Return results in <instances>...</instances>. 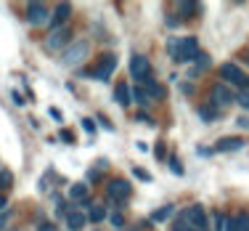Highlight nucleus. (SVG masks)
I'll list each match as a JSON object with an SVG mask.
<instances>
[{
    "label": "nucleus",
    "instance_id": "6ab92c4d",
    "mask_svg": "<svg viewBox=\"0 0 249 231\" xmlns=\"http://www.w3.org/2000/svg\"><path fill=\"white\" fill-rule=\"evenodd\" d=\"M88 183H72V189H69V197L72 199H88Z\"/></svg>",
    "mask_w": 249,
    "mask_h": 231
},
{
    "label": "nucleus",
    "instance_id": "7ed1b4c3",
    "mask_svg": "<svg viewBox=\"0 0 249 231\" xmlns=\"http://www.w3.org/2000/svg\"><path fill=\"white\" fill-rule=\"evenodd\" d=\"M69 45H72V29L69 27H58L45 38V48L53 51V53H64Z\"/></svg>",
    "mask_w": 249,
    "mask_h": 231
},
{
    "label": "nucleus",
    "instance_id": "4c0bfd02",
    "mask_svg": "<svg viewBox=\"0 0 249 231\" xmlns=\"http://www.w3.org/2000/svg\"><path fill=\"white\" fill-rule=\"evenodd\" d=\"M37 231H56V226H53V223H43V226H40Z\"/></svg>",
    "mask_w": 249,
    "mask_h": 231
},
{
    "label": "nucleus",
    "instance_id": "1a4fd4ad",
    "mask_svg": "<svg viewBox=\"0 0 249 231\" xmlns=\"http://www.w3.org/2000/svg\"><path fill=\"white\" fill-rule=\"evenodd\" d=\"M236 101L233 91H231V85H225V82H217V85H212V104L220 109V106H231Z\"/></svg>",
    "mask_w": 249,
    "mask_h": 231
},
{
    "label": "nucleus",
    "instance_id": "2f4dec72",
    "mask_svg": "<svg viewBox=\"0 0 249 231\" xmlns=\"http://www.w3.org/2000/svg\"><path fill=\"white\" fill-rule=\"evenodd\" d=\"M111 223H114V226H117V229H120V226H122V223H124V218L120 215V212H114V215H111Z\"/></svg>",
    "mask_w": 249,
    "mask_h": 231
},
{
    "label": "nucleus",
    "instance_id": "e433bc0d",
    "mask_svg": "<svg viewBox=\"0 0 249 231\" xmlns=\"http://www.w3.org/2000/svg\"><path fill=\"white\" fill-rule=\"evenodd\" d=\"M5 207H8V199H5V194H0V212H5Z\"/></svg>",
    "mask_w": 249,
    "mask_h": 231
},
{
    "label": "nucleus",
    "instance_id": "79ce46f5",
    "mask_svg": "<svg viewBox=\"0 0 249 231\" xmlns=\"http://www.w3.org/2000/svg\"><path fill=\"white\" fill-rule=\"evenodd\" d=\"M120 231H122V229H120Z\"/></svg>",
    "mask_w": 249,
    "mask_h": 231
},
{
    "label": "nucleus",
    "instance_id": "4468645a",
    "mask_svg": "<svg viewBox=\"0 0 249 231\" xmlns=\"http://www.w3.org/2000/svg\"><path fill=\"white\" fill-rule=\"evenodd\" d=\"M64 221H67V229L69 231H82V229L88 226V215L82 210H72L67 218H64Z\"/></svg>",
    "mask_w": 249,
    "mask_h": 231
},
{
    "label": "nucleus",
    "instance_id": "a878e982",
    "mask_svg": "<svg viewBox=\"0 0 249 231\" xmlns=\"http://www.w3.org/2000/svg\"><path fill=\"white\" fill-rule=\"evenodd\" d=\"M212 231H225V215L215 212V229H212Z\"/></svg>",
    "mask_w": 249,
    "mask_h": 231
},
{
    "label": "nucleus",
    "instance_id": "f8f14e48",
    "mask_svg": "<svg viewBox=\"0 0 249 231\" xmlns=\"http://www.w3.org/2000/svg\"><path fill=\"white\" fill-rule=\"evenodd\" d=\"M244 149V138H239V135H225L215 144V152H239Z\"/></svg>",
    "mask_w": 249,
    "mask_h": 231
},
{
    "label": "nucleus",
    "instance_id": "20e7f679",
    "mask_svg": "<svg viewBox=\"0 0 249 231\" xmlns=\"http://www.w3.org/2000/svg\"><path fill=\"white\" fill-rule=\"evenodd\" d=\"M199 40L196 38H183L180 40V45H178V56H175V61H180V64H194L199 58Z\"/></svg>",
    "mask_w": 249,
    "mask_h": 231
},
{
    "label": "nucleus",
    "instance_id": "aec40b11",
    "mask_svg": "<svg viewBox=\"0 0 249 231\" xmlns=\"http://www.w3.org/2000/svg\"><path fill=\"white\" fill-rule=\"evenodd\" d=\"M104 218H106V210H104V207H98V205H90V207H88V221L101 223Z\"/></svg>",
    "mask_w": 249,
    "mask_h": 231
},
{
    "label": "nucleus",
    "instance_id": "393cba45",
    "mask_svg": "<svg viewBox=\"0 0 249 231\" xmlns=\"http://www.w3.org/2000/svg\"><path fill=\"white\" fill-rule=\"evenodd\" d=\"M236 101H239L241 106H244V109L249 112V91H241L239 96H236Z\"/></svg>",
    "mask_w": 249,
    "mask_h": 231
},
{
    "label": "nucleus",
    "instance_id": "412c9836",
    "mask_svg": "<svg viewBox=\"0 0 249 231\" xmlns=\"http://www.w3.org/2000/svg\"><path fill=\"white\" fill-rule=\"evenodd\" d=\"M194 64H196V72H201V69H210L212 67V58L207 56V53H199V58Z\"/></svg>",
    "mask_w": 249,
    "mask_h": 231
},
{
    "label": "nucleus",
    "instance_id": "a19ab883",
    "mask_svg": "<svg viewBox=\"0 0 249 231\" xmlns=\"http://www.w3.org/2000/svg\"><path fill=\"white\" fill-rule=\"evenodd\" d=\"M247 61H249V53H247Z\"/></svg>",
    "mask_w": 249,
    "mask_h": 231
},
{
    "label": "nucleus",
    "instance_id": "9d476101",
    "mask_svg": "<svg viewBox=\"0 0 249 231\" xmlns=\"http://www.w3.org/2000/svg\"><path fill=\"white\" fill-rule=\"evenodd\" d=\"M220 77L225 82H231V85H247V77H244V72H241V67L239 64H223L220 67Z\"/></svg>",
    "mask_w": 249,
    "mask_h": 231
},
{
    "label": "nucleus",
    "instance_id": "f03ea898",
    "mask_svg": "<svg viewBox=\"0 0 249 231\" xmlns=\"http://www.w3.org/2000/svg\"><path fill=\"white\" fill-rule=\"evenodd\" d=\"M114 69H117V56H114V53H104V56L98 58V67L96 69H82L80 75L93 77V80H109V77L114 75Z\"/></svg>",
    "mask_w": 249,
    "mask_h": 231
},
{
    "label": "nucleus",
    "instance_id": "c756f323",
    "mask_svg": "<svg viewBox=\"0 0 249 231\" xmlns=\"http://www.w3.org/2000/svg\"><path fill=\"white\" fill-rule=\"evenodd\" d=\"M133 173H135V178H141V181H151V173H146V170H141V168H133Z\"/></svg>",
    "mask_w": 249,
    "mask_h": 231
},
{
    "label": "nucleus",
    "instance_id": "473e14b6",
    "mask_svg": "<svg viewBox=\"0 0 249 231\" xmlns=\"http://www.w3.org/2000/svg\"><path fill=\"white\" fill-rule=\"evenodd\" d=\"M5 223H8V210H5V212H0V231L5 229Z\"/></svg>",
    "mask_w": 249,
    "mask_h": 231
},
{
    "label": "nucleus",
    "instance_id": "c85d7f7f",
    "mask_svg": "<svg viewBox=\"0 0 249 231\" xmlns=\"http://www.w3.org/2000/svg\"><path fill=\"white\" fill-rule=\"evenodd\" d=\"M82 128H85V133H96V125H93V120H90V117H85V120H82Z\"/></svg>",
    "mask_w": 249,
    "mask_h": 231
},
{
    "label": "nucleus",
    "instance_id": "ea45409f",
    "mask_svg": "<svg viewBox=\"0 0 249 231\" xmlns=\"http://www.w3.org/2000/svg\"><path fill=\"white\" fill-rule=\"evenodd\" d=\"M247 91H249V80H247Z\"/></svg>",
    "mask_w": 249,
    "mask_h": 231
},
{
    "label": "nucleus",
    "instance_id": "c9c22d12",
    "mask_svg": "<svg viewBox=\"0 0 249 231\" xmlns=\"http://www.w3.org/2000/svg\"><path fill=\"white\" fill-rule=\"evenodd\" d=\"M236 122H239V128H247L249 130V117H239Z\"/></svg>",
    "mask_w": 249,
    "mask_h": 231
},
{
    "label": "nucleus",
    "instance_id": "f704fd0d",
    "mask_svg": "<svg viewBox=\"0 0 249 231\" xmlns=\"http://www.w3.org/2000/svg\"><path fill=\"white\" fill-rule=\"evenodd\" d=\"M51 117H53V120H58V122H61V112H58L56 106H51Z\"/></svg>",
    "mask_w": 249,
    "mask_h": 231
},
{
    "label": "nucleus",
    "instance_id": "dca6fc26",
    "mask_svg": "<svg viewBox=\"0 0 249 231\" xmlns=\"http://www.w3.org/2000/svg\"><path fill=\"white\" fill-rule=\"evenodd\" d=\"M114 101L120 106H130V104H133V91H130V85L120 82V85L114 88Z\"/></svg>",
    "mask_w": 249,
    "mask_h": 231
},
{
    "label": "nucleus",
    "instance_id": "cd10ccee",
    "mask_svg": "<svg viewBox=\"0 0 249 231\" xmlns=\"http://www.w3.org/2000/svg\"><path fill=\"white\" fill-rule=\"evenodd\" d=\"M170 170H173L175 175H183V168H180V162H178V157L170 159Z\"/></svg>",
    "mask_w": 249,
    "mask_h": 231
},
{
    "label": "nucleus",
    "instance_id": "2eb2a0df",
    "mask_svg": "<svg viewBox=\"0 0 249 231\" xmlns=\"http://www.w3.org/2000/svg\"><path fill=\"white\" fill-rule=\"evenodd\" d=\"M225 231H249V215L241 212V215L225 218Z\"/></svg>",
    "mask_w": 249,
    "mask_h": 231
},
{
    "label": "nucleus",
    "instance_id": "72a5a7b5",
    "mask_svg": "<svg viewBox=\"0 0 249 231\" xmlns=\"http://www.w3.org/2000/svg\"><path fill=\"white\" fill-rule=\"evenodd\" d=\"M14 104H16V106L24 104V98H21V93H19V91H14Z\"/></svg>",
    "mask_w": 249,
    "mask_h": 231
},
{
    "label": "nucleus",
    "instance_id": "0eeeda50",
    "mask_svg": "<svg viewBox=\"0 0 249 231\" xmlns=\"http://www.w3.org/2000/svg\"><path fill=\"white\" fill-rule=\"evenodd\" d=\"M130 75H133L135 80L143 82L146 77L151 75V64H149V58L141 56V53H133V56H130Z\"/></svg>",
    "mask_w": 249,
    "mask_h": 231
},
{
    "label": "nucleus",
    "instance_id": "5701e85b",
    "mask_svg": "<svg viewBox=\"0 0 249 231\" xmlns=\"http://www.w3.org/2000/svg\"><path fill=\"white\" fill-rule=\"evenodd\" d=\"M133 101H138V104H149V96H146L143 88H135V91H133Z\"/></svg>",
    "mask_w": 249,
    "mask_h": 231
},
{
    "label": "nucleus",
    "instance_id": "9b49d317",
    "mask_svg": "<svg viewBox=\"0 0 249 231\" xmlns=\"http://www.w3.org/2000/svg\"><path fill=\"white\" fill-rule=\"evenodd\" d=\"M69 16H72V3H58V5H56V14L51 16L53 29L67 27V19H69Z\"/></svg>",
    "mask_w": 249,
    "mask_h": 231
},
{
    "label": "nucleus",
    "instance_id": "4be33fe9",
    "mask_svg": "<svg viewBox=\"0 0 249 231\" xmlns=\"http://www.w3.org/2000/svg\"><path fill=\"white\" fill-rule=\"evenodd\" d=\"M11 183H14V175H11L8 170H0V192H3V189H8Z\"/></svg>",
    "mask_w": 249,
    "mask_h": 231
},
{
    "label": "nucleus",
    "instance_id": "a211bd4d",
    "mask_svg": "<svg viewBox=\"0 0 249 231\" xmlns=\"http://www.w3.org/2000/svg\"><path fill=\"white\" fill-rule=\"evenodd\" d=\"M173 215H175V207L173 205H164V207H159V210L151 212V221L162 223V221H167V218H173Z\"/></svg>",
    "mask_w": 249,
    "mask_h": 231
},
{
    "label": "nucleus",
    "instance_id": "7c9ffc66",
    "mask_svg": "<svg viewBox=\"0 0 249 231\" xmlns=\"http://www.w3.org/2000/svg\"><path fill=\"white\" fill-rule=\"evenodd\" d=\"M61 138L67 141V144H72V141H74V133H72V130H61Z\"/></svg>",
    "mask_w": 249,
    "mask_h": 231
},
{
    "label": "nucleus",
    "instance_id": "423d86ee",
    "mask_svg": "<svg viewBox=\"0 0 249 231\" xmlns=\"http://www.w3.org/2000/svg\"><path fill=\"white\" fill-rule=\"evenodd\" d=\"M183 218H186L188 229H194V231H207V210H204V205H191Z\"/></svg>",
    "mask_w": 249,
    "mask_h": 231
},
{
    "label": "nucleus",
    "instance_id": "f3484780",
    "mask_svg": "<svg viewBox=\"0 0 249 231\" xmlns=\"http://www.w3.org/2000/svg\"><path fill=\"white\" fill-rule=\"evenodd\" d=\"M199 117L204 122H212V120H217V117H220V109H217L215 104H204V106H199Z\"/></svg>",
    "mask_w": 249,
    "mask_h": 231
},
{
    "label": "nucleus",
    "instance_id": "b1692460",
    "mask_svg": "<svg viewBox=\"0 0 249 231\" xmlns=\"http://www.w3.org/2000/svg\"><path fill=\"white\" fill-rule=\"evenodd\" d=\"M180 11H183V14H196L199 5H196V3H186V0H183V3H180Z\"/></svg>",
    "mask_w": 249,
    "mask_h": 231
},
{
    "label": "nucleus",
    "instance_id": "ddd939ff",
    "mask_svg": "<svg viewBox=\"0 0 249 231\" xmlns=\"http://www.w3.org/2000/svg\"><path fill=\"white\" fill-rule=\"evenodd\" d=\"M146 91V96H149V101H162L164 98V88L159 85L157 80H151V77H146L143 80V85H141Z\"/></svg>",
    "mask_w": 249,
    "mask_h": 231
},
{
    "label": "nucleus",
    "instance_id": "58836bf2",
    "mask_svg": "<svg viewBox=\"0 0 249 231\" xmlns=\"http://www.w3.org/2000/svg\"><path fill=\"white\" fill-rule=\"evenodd\" d=\"M138 122H146V125H154V120H151V117H146V115H141V117H138Z\"/></svg>",
    "mask_w": 249,
    "mask_h": 231
},
{
    "label": "nucleus",
    "instance_id": "f257e3e1",
    "mask_svg": "<svg viewBox=\"0 0 249 231\" xmlns=\"http://www.w3.org/2000/svg\"><path fill=\"white\" fill-rule=\"evenodd\" d=\"M88 53H90V43H88V40H74V43L61 53V64L64 67H77V64H82L88 58Z\"/></svg>",
    "mask_w": 249,
    "mask_h": 231
},
{
    "label": "nucleus",
    "instance_id": "6e6552de",
    "mask_svg": "<svg viewBox=\"0 0 249 231\" xmlns=\"http://www.w3.org/2000/svg\"><path fill=\"white\" fill-rule=\"evenodd\" d=\"M106 197H109L111 202H124V199L130 197V183L122 181V178L109 181V186H106Z\"/></svg>",
    "mask_w": 249,
    "mask_h": 231
},
{
    "label": "nucleus",
    "instance_id": "39448f33",
    "mask_svg": "<svg viewBox=\"0 0 249 231\" xmlns=\"http://www.w3.org/2000/svg\"><path fill=\"white\" fill-rule=\"evenodd\" d=\"M27 21H29L32 27H45V24H51L48 5L40 3V0H32V3L27 5Z\"/></svg>",
    "mask_w": 249,
    "mask_h": 231
},
{
    "label": "nucleus",
    "instance_id": "bb28decb",
    "mask_svg": "<svg viewBox=\"0 0 249 231\" xmlns=\"http://www.w3.org/2000/svg\"><path fill=\"white\" fill-rule=\"evenodd\" d=\"M178 45H180V43H178V40H173V38L167 40V53H170V56H173V58L178 56Z\"/></svg>",
    "mask_w": 249,
    "mask_h": 231
}]
</instances>
